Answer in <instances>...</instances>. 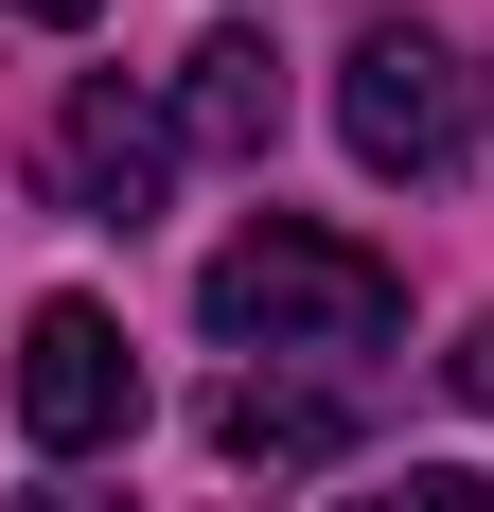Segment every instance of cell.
Segmentation results:
<instances>
[{
	"label": "cell",
	"instance_id": "cell-6",
	"mask_svg": "<svg viewBox=\"0 0 494 512\" xmlns=\"http://www.w3.org/2000/svg\"><path fill=\"white\" fill-rule=\"evenodd\" d=\"M212 442H230V460H336V442H353V389H336V371H230V389H212Z\"/></svg>",
	"mask_w": 494,
	"mask_h": 512
},
{
	"label": "cell",
	"instance_id": "cell-1",
	"mask_svg": "<svg viewBox=\"0 0 494 512\" xmlns=\"http://www.w3.org/2000/svg\"><path fill=\"white\" fill-rule=\"evenodd\" d=\"M195 318L230 336V354H265V371H353V354H389V336H406V283L353 248V230L265 212V230H230V248L195 265Z\"/></svg>",
	"mask_w": 494,
	"mask_h": 512
},
{
	"label": "cell",
	"instance_id": "cell-4",
	"mask_svg": "<svg viewBox=\"0 0 494 512\" xmlns=\"http://www.w3.org/2000/svg\"><path fill=\"white\" fill-rule=\"evenodd\" d=\"M53 195H71V230H142L159 212V177H177V106H142L124 71H89V89L53 106Z\"/></svg>",
	"mask_w": 494,
	"mask_h": 512
},
{
	"label": "cell",
	"instance_id": "cell-5",
	"mask_svg": "<svg viewBox=\"0 0 494 512\" xmlns=\"http://www.w3.org/2000/svg\"><path fill=\"white\" fill-rule=\"evenodd\" d=\"M265 142H283V36L212 18L195 71H177V159H265Z\"/></svg>",
	"mask_w": 494,
	"mask_h": 512
},
{
	"label": "cell",
	"instance_id": "cell-3",
	"mask_svg": "<svg viewBox=\"0 0 494 512\" xmlns=\"http://www.w3.org/2000/svg\"><path fill=\"white\" fill-rule=\"evenodd\" d=\"M18 424H36L53 460H106V442L142 424V354H124L106 301H36L18 318Z\"/></svg>",
	"mask_w": 494,
	"mask_h": 512
},
{
	"label": "cell",
	"instance_id": "cell-7",
	"mask_svg": "<svg viewBox=\"0 0 494 512\" xmlns=\"http://www.w3.org/2000/svg\"><path fill=\"white\" fill-rule=\"evenodd\" d=\"M336 512H494V477H459V460H424V477H389V495H336Z\"/></svg>",
	"mask_w": 494,
	"mask_h": 512
},
{
	"label": "cell",
	"instance_id": "cell-2",
	"mask_svg": "<svg viewBox=\"0 0 494 512\" xmlns=\"http://www.w3.org/2000/svg\"><path fill=\"white\" fill-rule=\"evenodd\" d=\"M336 142L371 159V177H442V159L477 142V71H459L424 18H371V36L336 53Z\"/></svg>",
	"mask_w": 494,
	"mask_h": 512
},
{
	"label": "cell",
	"instance_id": "cell-8",
	"mask_svg": "<svg viewBox=\"0 0 494 512\" xmlns=\"http://www.w3.org/2000/svg\"><path fill=\"white\" fill-rule=\"evenodd\" d=\"M442 389H459V407H494V318H477V336L442 354Z\"/></svg>",
	"mask_w": 494,
	"mask_h": 512
},
{
	"label": "cell",
	"instance_id": "cell-10",
	"mask_svg": "<svg viewBox=\"0 0 494 512\" xmlns=\"http://www.w3.org/2000/svg\"><path fill=\"white\" fill-rule=\"evenodd\" d=\"M53 512H124V495H53Z\"/></svg>",
	"mask_w": 494,
	"mask_h": 512
},
{
	"label": "cell",
	"instance_id": "cell-9",
	"mask_svg": "<svg viewBox=\"0 0 494 512\" xmlns=\"http://www.w3.org/2000/svg\"><path fill=\"white\" fill-rule=\"evenodd\" d=\"M0 18H53V36H71V18H89V0H0Z\"/></svg>",
	"mask_w": 494,
	"mask_h": 512
}]
</instances>
